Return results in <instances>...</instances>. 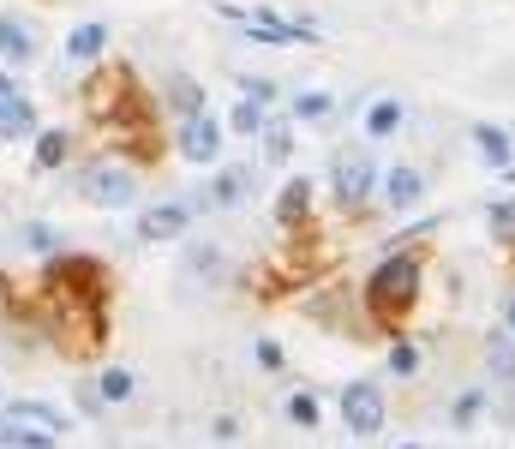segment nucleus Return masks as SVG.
<instances>
[{
  "label": "nucleus",
  "mask_w": 515,
  "mask_h": 449,
  "mask_svg": "<svg viewBox=\"0 0 515 449\" xmlns=\"http://www.w3.org/2000/svg\"><path fill=\"white\" fill-rule=\"evenodd\" d=\"M414 294H420V264L414 258H384L372 270V282H366V306L384 312V318H396L402 306H414Z\"/></svg>",
  "instance_id": "obj_1"
},
{
  "label": "nucleus",
  "mask_w": 515,
  "mask_h": 449,
  "mask_svg": "<svg viewBox=\"0 0 515 449\" xmlns=\"http://www.w3.org/2000/svg\"><path fill=\"white\" fill-rule=\"evenodd\" d=\"M78 198L84 204H102V210H126L138 198V174L126 162H96V168H78Z\"/></svg>",
  "instance_id": "obj_2"
},
{
  "label": "nucleus",
  "mask_w": 515,
  "mask_h": 449,
  "mask_svg": "<svg viewBox=\"0 0 515 449\" xmlns=\"http://www.w3.org/2000/svg\"><path fill=\"white\" fill-rule=\"evenodd\" d=\"M372 186H378V162L366 156V150H336V198L348 204V210H360L366 198H372Z\"/></svg>",
  "instance_id": "obj_3"
},
{
  "label": "nucleus",
  "mask_w": 515,
  "mask_h": 449,
  "mask_svg": "<svg viewBox=\"0 0 515 449\" xmlns=\"http://www.w3.org/2000/svg\"><path fill=\"white\" fill-rule=\"evenodd\" d=\"M222 120H210V114H186L180 120V132H174V144H180V156L186 162H216V150H222Z\"/></svg>",
  "instance_id": "obj_4"
},
{
  "label": "nucleus",
  "mask_w": 515,
  "mask_h": 449,
  "mask_svg": "<svg viewBox=\"0 0 515 449\" xmlns=\"http://www.w3.org/2000/svg\"><path fill=\"white\" fill-rule=\"evenodd\" d=\"M342 420H348L354 438H372V432L384 426V396H378L372 384H348V390H342Z\"/></svg>",
  "instance_id": "obj_5"
},
{
  "label": "nucleus",
  "mask_w": 515,
  "mask_h": 449,
  "mask_svg": "<svg viewBox=\"0 0 515 449\" xmlns=\"http://www.w3.org/2000/svg\"><path fill=\"white\" fill-rule=\"evenodd\" d=\"M186 222H192V210H186V204H150V210L138 216V240H150V246L180 240V234H186Z\"/></svg>",
  "instance_id": "obj_6"
},
{
  "label": "nucleus",
  "mask_w": 515,
  "mask_h": 449,
  "mask_svg": "<svg viewBox=\"0 0 515 449\" xmlns=\"http://www.w3.org/2000/svg\"><path fill=\"white\" fill-rule=\"evenodd\" d=\"M0 54L12 66H30V54H36V30L24 18H12V12H0Z\"/></svg>",
  "instance_id": "obj_7"
},
{
  "label": "nucleus",
  "mask_w": 515,
  "mask_h": 449,
  "mask_svg": "<svg viewBox=\"0 0 515 449\" xmlns=\"http://www.w3.org/2000/svg\"><path fill=\"white\" fill-rule=\"evenodd\" d=\"M306 204H312V180H288L282 198H276V222L300 228V222H306Z\"/></svg>",
  "instance_id": "obj_8"
},
{
  "label": "nucleus",
  "mask_w": 515,
  "mask_h": 449,
  "mask_svg": "<svg viewBox=\"0 0 515 449\" xmlns=\"http://www.w3.org/2000/svg\"><path fill=\"white\" fill-rule=\"evenodd\" d=\"M0 449H54V432L30 426V420H12V426H0Z\"/></svg>",
  "instance_id": "obj_9"
},
{
  "label": "nucleus",
  "mask_w": 515,
  "mask_h": 449,
  "mask_svg": "<svg viewBox=\"0 0 515 449\" xmlns=\"http://www.w3.org/2000/svg\"><path fill=\"white\" fill-rule=\"evenodd\" d=\"M420 192H426V180H420L414 168H390V180H384V198H390L396 210H408V204H420Z\"/></svg>",
  "instance_id": "obj_10"
},
{
  "label": "nucleus",
  "mask_w": 515,
  "mask_h": 449,
  "mask_svg": "<svg viewBox=\"0 0 515 449\" xmlns=\"http://www.w3.org/2000/svg\"><path fill=\"white\" fill-rule=\"evenodd\" d=\"M30 126H36V108H30V96L12 90V96L0 102V138H18V132H30Z\"/></svg>",
  "instance_id": "obj_11"
},
{
  "label": "nucleus",
  "mask_w": 515,
  "mask_h": 449,
  "mask_svg": "<svg viewBox=\"0 0 515 449\" xmlns=\"http://www.w3.org/2000/svg\"><path fill=\"white\" fill-rule=\"evenodd\" d=\"M102 48H108V24H78V30L66 36V54H72V60H96Z\"/></svg>",
  "instance_id": "obj_12"
},
{
  "label": "nucleus",
  "mask_w": 515,
  "mask_h": 449,
  "mask_svg": "<svg viewBox=\"0 0 515 449\" xmlns=\"http://www.w3.org/2000/svg\"><path fill=\"white\" fill-rule=\"evenodd\" d=\"M246 192H252V168H222L210 186V204H240Z\"/></svg>",
  "instance_id": "obj_13"
},
{
  "label": "nucleus",
  "mask_w": 515,
  "mask_h": 449,
  "mask_svg": "<svg viewBox=\"0 0 515 449\" xmlns=\"http://www.w3.org/2000/svg\"><path fill=\"white\" fill-rule=\"evenodd\" d=\"M6 420H30V426H48L54 438L66 432V414H54L48 402H12V408H6Z\"/></svg>",
  "instance_id": "obj_14"
},
{
  "label": "nucleus",
  "mask_w": 515,
  "mask_h": 449,
  "mask_svg": "<svg viewBox=\"0 0 515 449\" xmlns=\"http://www.w3.org/2000/svg\"><path fill=\"white\" fill-rule=\"evenodd\" d=\"M486 372H492V378H504V384H515V342L504 336V330L486 342Z\"/></svg>",
  "instance_id": "obj_15"
},
{
  "label": "nucleus",
  "mask_w": 515,
  "mask_h": 449,
  "mask_svg": "<svg viewBox=\"0 0 515 449\" xmlns=\"http://www.w3.org/2000/svg\"><path fill=\"white\" fill-rule=\"evenodd\" d=\"M474 144H480V156H486L492 168H510V138H504L498 126H474Z\"/></svg>",
  "instance_id": "obj_16"
},
{
  "label": "nucleus",
  "mask_w": 515,
  "mask_h": 449,
  "mask_svg": "<svg viewBox=\"0 0 515 449\" xmlns=\"http://www.w3.org/2000/svg\"><path fill=\"white\" fill-rule=\"evenodd\" d=\"M66 150H72V132H60V126H54V132H42V138H36V168H60V162H66Z\"/></svg>",
  "instance_id": "obj_17"
},
{
  "label": "nucleus",
  "mask_w": 515,
  "mask_h": 449,
  "mask_svg": "<svg viewBox=\"0 0 515 449\" xmlns=\"http://www.w3.org/2000/svg\"><path fill=\"white\" fill-rule=\"evenodd\" d=\"M198 102H204V90L192 84V78H168V108L186 120V114H198Z\"/></svg>",
  "instance_id": "obj_18"
},
{
  "label": "nucleus",
  "mask_w": 515,
  "mask_h": 449,
  "mask_svg": "<svg viewBox=\"0 0 515 449\" xmlns=\"http://www.w3.org/2000/svg\"><path fill=\"white\" fill-rule=\"evenodd\" d=\"M366 132H372V138H390V132H402V102H372V114H366Z\"/></svg>",
  "instance_id": "obj_19"
},
{
  "label": "nucleus",
  "mask_w": 515,
  "mask_h": 449,
  "mask_svg": "<svg viewBox=\"0 0 515 449\" xmlns=\"http://www.w3.org/2000/svg\"><path fill=\"white\" fill-rule=\"evenodd\" d=\"M330 114H336V102L324 90H300L294 96V120H330Z\"/></svg>",
  "instance_id": "obj_20"
},
{
  "label": "nucleus",
  "mask_w": 515,
  "mask_h": 449,
  "mask_svg": "<svg viewBox=\"0 0 515 449\" xmlns=\"http://www.w3.org/2000/svg\"><path fill=\"white\" fill-rule=\"evenodd\" d=\"M96 396H102V402H126V396H132V372H126V366H108L102 384H96Z\"/></svg>",
  "instance_id": "obj_21"
},
{
  "label": "nucleus",
  "mask_w": 515,
  "mask_h": 449,
  "mask_svg": "<svg viewBox=\"0 0 515 449\" xmlns=\"http://www.w3.org/2000/svg\"><path fill=\"white\" fill-rule=\"evenodd\" d=\"M228 132H264V102H252V96H246V102L228 114Z\"/></svg>",
  "instance_id": "obj_22"
},
{
  "label": "nucleus",
  "mask_w": 515,
  "mask_h": 449,
  "mask_svg": "<svg viewBox=\"0 0 515 449\" xmlns=\"http://www.w3.org/2000/svg\"><path fill=\"white\" fill-rule=\"evenodd\" d=\"M288 420L312 432V426H318V396H306V390H300V396H288Z\"/></svg>",
  "instance_id": "obj_23"
},
{
  "label": "nucleus",
  "mask_w": 515,
  "mask_h": 449,
  "mask_svg": "<svg viewBox=\"0 0 515 449\" xmlns=\"http://www.w3.org/2000/svg\"><path fill=\"white\" fill-rule=\"evenodd\" d=\"M288 150H294L288 126H276V120H270V132H264V156H270V162H288Z\"/></svg>",
  "instance_id": "obj_24"
},
{
  "label": "nucleus",
  "mask_w": 515,
  "mask_h": 449,
  "mask_svg": "<svg viewBox=\"0 0 515 449\" xmlns=\"http://www.w3.org/2000/svg\"><path fill=\"white\" fill-rule=\"evenodd\" d=\"M480 402H486L480 390H468V396H456V408H450V420H456V426H474V420H480Z\"/></svg>",
  "instance_id": "obj_25"
},
{
  "label": "nucleus",
  "mask_w": 515,
  "mask_h": 449,
  "mask_svg": "<svg viewBox=\"0 0 515 449\" xmlns=\"http://www.w3.org/2000/svg\"><path fill=\"white\" fill-rule=\"evenodd\" d=\"M390 372H402V378H414V372H420V348H408V342H402V348L390 354Z\"/></svg>",
  "instance_id": "obj_26"
},
{
  "label": "nucleus",
  "mask_w": 515,
  "mask_h": 449,
  "mask_svg": "<svg viewBox=\"0 0 515 449\" xmlns=\"http://www.w3.org/2000/svg\"><path fill=\"white\" fill-rule=\"evenodd\" d=\"M246 96H252V102H276L282 90H276V78H246Z\"/></svg>",
  "instance_id": "obj_27"
},
{
  "label": "nucleus",
  "mask_w": 515,
  "mask_h": 449,
  "mask_svg": "<svg viewBox=\"0 0 515 449\" xmlns=\"http://www.w3.org/2000/svg\"><path fill=\"white\" fill-rule=\"evenodd\" d=\"M258 366H264V372H282V348H276V342H270V336H264V342H258Z\"/></svg>",
  "instance_id": "obj_28"
},
{
  "label": "nucleus",
  "mask_w": 515,
  "mask_h": 449,
  "mask_svg": "<svg viewBox=\"0 0 515 449\" xmlns=\"http://www.w3.org/2000/svg\"><path fill=\"white\" fill-rule=\"evenodd\" d=\"M6 96H12V78H6V72H0V102H6Z\"/></svg>",
  "instance_id": "obj_29"
},
{
  "label": "nucleus",
  "mask_w": 515,
  "mask_h": 449,
  "mask_svg": "<svg viewBox=\"0 0 515 449\" xmlns=\"http://www.w3.org/2000/svg\"><path fill=\"white\" fill-rule=\"evenodd\" d=\"M504 318H510V330H515V300H510V312H504Z\"/></svg>",
  "instance_id": "obj_30"
},
{
  "label": "nucleus",
  "mask_w": 515,
  "mask_h": 449,
  "mask_svg": "<svg viewBox=\"0 0 515 449\" xmlns=\"http://www.w3.org/2000/svg\"><path fill=\"white\" fill-rule=\"evenodd\" d=\"M402 449H420V444H402Z\"/></svg>",
  "instance_id": "obj_31"
}]
</instances>
